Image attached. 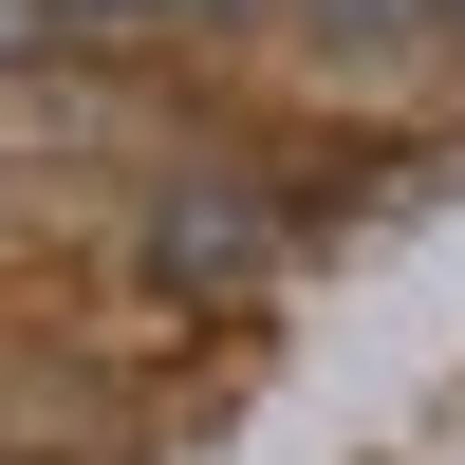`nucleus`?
Instances as JSON below:
<instances>
[{"label": "nucleus", "instance_id": "1", "mask_svg": "<svg viewBox=\"0 0 465 465\" xmlns=\"http://www.w3.org/2000/svg\"><path fill=\"white\" fill-rule=\"evenodd\" d=\"M261 242H280L261 205H168V280H242Z\"/></svg>", "mask_w": 465, "mask_h": 465}, {"label": "nucleus", "instance_id": "2", "mask_svg": "<svg viewBox=\"0 0 465 465\" xmlns=\"http://www.w3.org/2000/svg\"><path fill=\"white\" fill-rule=\"evenodd\" d=\"M335 37H410V19H447V0H317Z\"/></svg>", "mask_w": 465, "mask_h": 465}, {"label": "nucleus", "instance_id": "4", "mask_svg": "<svg viewBox=\"0 0 465 465\" xmlns=\"http://www.w3.org/2000/svg\"><path fill=\"white\" fill-rule=\"evenodd\" d=\"M37 19H56V0H0V56H37Z\"/></svg>", "mask_w": 465, "mask_h": 465}, {"label": "nucleus", "instance_id": "3", "mask_svg": "<svg viewBox=\"0 0 465 465\" xmlns=\"http://www.w3.org/2000/svg\"><path fill=\"white\" fill-rule=\"evenodd\" d=\"M56 19H205V0H56Z\"/></svg>", "mask_w": 465, "mask_h": 465}]
</instances>
